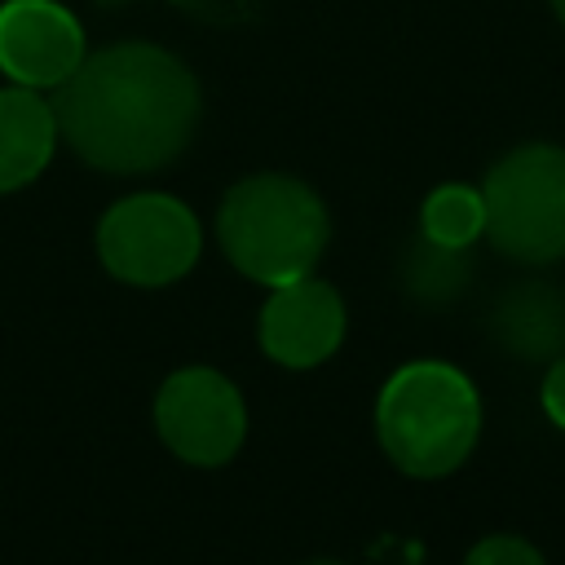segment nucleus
Instances as JSON below:
<instances>
[{
  "instance_id": "20e7f679",
  "label": "nucleus",
  "mask_w": 565,
  "mask_h": 565,
  "mask_svg": "<svg viewBox=\"0 0 565 565\" xmlns=\"http://www.w3.org/2000/svg\"><path fill=\"white\" fill-rule=\"evenodd\" d=\"M486 238L521 260L547 265L565 260V150L530 141L508 150L481 185Z\"/></svg>"
},
{
  "instance_id": "6e6552de",
  "label": "nucleus",
  "mask_w": 565,
  "mask_h": 565,
  "mask_svg": "<svg viewBox=\"0 0 565 565\" xmlns=\"http://www.w3.org/2000/svg\"><path fill=\"white\" fill-rule=\"evenodd\" d=\"M344 340V300L313 274L274 287L260 309V344L282 366H318Z\"/></svg>"
},
{
  "instance_id": "f257e3e1",
  "label": "nucleus",
  "mask_w": 565,
  "mask_h": 565,
  "mask_svg": "<svg viewBox=\"0 0 565 565\" xmlns=\"http://www.w3.org/2000/svg\"><path fill=\"white\" fill-rule=\"evenodd\" d=\"M57 132L106 172H150L185 150L199 124L194 75L154 44H115L84 57L53 97Z\"/></svg>"
},
{
  "instance_id": "1a4fd4ad",
  "label": "nucleus",
  "mask_w": 565,
  "mask_h": 565,
  "mask_svg": "<svg viewBox=\"0 0 565 565\" xmlns=\"http://www.w3.org/2000/svg\"><path fill=\"white\" fill-rule=\"evenodd\" d=\"M490 331L508 353L525 362L561 358L565 353V296L547 282L525 278L494 300Z\"/></svg>"
},
{
  "instance_id": "4468645a",
  "label": "nucleus",
  "mask_w": 565,
  "mask_h": 565,
  "mask_svg": "<svg viewBox=\"0 0 565 565\" xmlns=\"http://www.w3.org/2000/svg\"><path fill=\"white\" fill-rule=\"evenodd\" d=\"M543 411L552 415V424L565 428V353L552 358V366L543 375Z\"/></svg>"
},
{
  "instance_id": "7ed1b4c3",
  "label": "nucleus",
  "mask_w": 565,
  "mask_h": 565,
  "mask_svg": "<svg viewBox=\"0 0 565 565\" xmlns=\"http://www.w3.org/2000/svg\"><path fill=\"white\" fill-rule=\"evenodd\" d=\"M216 238L234 269L265 287H282L313 274L327 247V207L305 181L260 172L225 194Z\"/></svg>"
},
{
  "instance_id": "39448f33",
  "label": "nucleus",
  "mask_w": 565,
  "mask_h": 565,
  "mask_svg": "<svg viewBox=\"0 0 565 565\" xmlns=\"http://www.w3.org/2000/svg\"><path fill=\"white\" fill-rule=\"evenodd\" d=\"M199 221L185 203L168 194H132L119 199L97 225L102 265L132 287L177 282L199 260Z\"/></svg>"
},
{
  "instance_id": "423d86ee",
  "label": "nucleus",
  "mask_w": 565,
  "mask_h": 565,
  "mask_svg": "<svg viewBox=\"0 0 565 565\" xmlns=\"http://www.w3.org/2000/svg\"><path fill=\"white\" fill-rule=\"evenodd\" d=\"M154 424L168 450L185 463L216 468L234 459L247 433V411L238 388L207 366H185L163 380L154 397Z\"/></svg>"
},
{
  "instance_id": "ddd939ff",
  "label": "nucleus",
  "mask_w": 565,
  "mask_h": 565,
  "mask_svg": "<svg viewBox=\"0 0 565 565\" xmlns=\"http://www.w3.org/2000/svg\"><path fill=\"white\" fill-rule=\"evenodd\" d=\"M463 565H543V556L516 534H490L468 552Z\"/></svg>"
},
{
  "instance_id": "0eeeda50",
  "label": "nucleus",
  "mask_w": 565,
  "mask_h": 565,
  "mask_svg": "<svg viewBox=\"0 0 565 565\" xmlns=\"http://www.w3.org/2000/svg\"><path fill=\"white\" fill-rule=\"evenodd\" d=\"M84 62L79 22L53 0H9L0 9V71L26 88H57Z\"/></svg>"
},
{
  "instance_id": "dca6fc26",
  "label": "nucleus",
  "mask_w": 565,
  "mask_h": 565,
  "mask_svg": "<svg viewBox=\"0 0 565 565\" xmlns=\"http://www.w3.org/2000/svg\"><path fill=\"white\" fill-rule=\"evenodd\" d=\"M309 565H340V561H309Z\"/></svg>"
},
{
  "instance_id": "9d476101",
  "label": "nucleus",
  "mask_w": 565,
  "mask_h": 565,
  "mask_svg": "<svg viewBox=\"0 0 565 565\" xmlns=\"http://www.w3.org/2000/svg\"><path fill=\"white\" fill-rule=\"evenodd\" d=\"M57 146L53 102L35 88H0V194L35 181Z\"/></svg>"
},
{
  "instance_id": "2eb2a0df",
  "label": "nucleus",
  "mask_w": 565,
  "mask_h": 565,
  "mask_svg": "<svg viewBox=\"0 0 565 565\" xmlns=\"http://www.w3.org/2000/svg\"><path fill=\"white\" fill-rule=\"evenodd\" d=\"M552 9H556V18L565 22V0H552Z\"/></svg>"
},
{
  "instance_id": "f03ea898",
  "label": "nucleus",
  "mask_w": 565,
  "mask_h": 565,
  "mask_svg": "<svg viewBox=\"0 0 565 565\" xmlns=\"http://www.w3.org/2000/svg\"><path fill=\"white\" fill-rule=\"evenodd\" d=\"M384 455L411 477L455 472L481 433V402L463 371L446 362H411L388 375L375 402Z\"/></svg>"
},
{
  "instance_id": "9b49d317",
  "label": "nucleus",
  "mask_w": 565,
  "mask_h": 565,
  "mask_svg": "<svg viewBox=\"0 0 565 565\" xmlns=\"http://www.w3.org/2000/svg\"><path fill=\"white\" fill-rule=\"evenodd\" d=\"M419 234L446 247H468L486 234V199L472 185H437L424 199Z\"/></svg>"
},
{
  "instance_id": "f8f14e48",
  "label": "nucleus",
  "mask_w": 565,
  "mask_h": 565,
  "mask_svg": "<svg viewBox=\"0 0 565 565\" xmlns=\"http://www.w3.org/2000/svg\"><path fill=\"white\" fill-rule=\"evenodd\" d=\"M402 282L424 305H446L468 282V256H463V247H446V243H433L419 234V243H411V252H406Z\"/></svg>"
}]
</instances>
